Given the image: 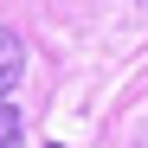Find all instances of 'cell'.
Instances as JSON below:
<instances>
[{
    "instance_id": "1",
    "label": "cell",
    "mask_w": 148,
    "mask_h": 148,
    "mask_svg": "<svg viewBox=\"0 0 148 148\" xmlns=\"http://www.w3.org/2000/svg\"><path fill=\"white\" fill-rule=\"evenodd\" d=\"M19 71H26V45H19V32H13V26H0V103L13 97Z\"/></svg>"
},
{
    "instance_id": "2",
    "label": "cell",
    "mask_w": 148,
    "mask_h": 148,
    "mask_svg": "<svg viewBox=\"0 0 148 148\" xmlns=\"http://www.w3.org/2000/svg\"><path fill=\"white\" fill-rule=\"evenodd\" d=\"M19 129H26V122H19V110L0 103V148H19Z\"/></svg>"
},
{
    "instance_id": "3",
    "label": "cell",
    "mask_w": 148,
    "mask_h": 148,
    "mask_svg": "<svg viewBox=\"0 0 148 148\" xmlns=\"http://www.w3.org/2000/svg\"><path fill=\"white\" fill-rule=\"evenodd\" d=\"M45 148H64V142H45Z\"/></svg>"
}]
</instances>
